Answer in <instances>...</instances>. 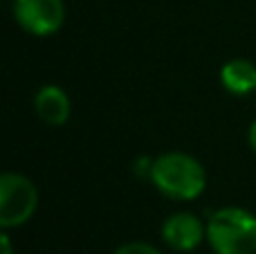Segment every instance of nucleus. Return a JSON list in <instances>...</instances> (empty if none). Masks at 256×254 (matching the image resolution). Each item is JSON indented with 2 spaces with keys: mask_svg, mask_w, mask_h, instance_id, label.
<instances>
[{
  "mask_svg": "<svg viewBox=\"0 0 256 254\" xmlns=\"http://www.w3.org/2000/svg\"><path fill=\"white\" fill-rule=\"evenodd\" d=\"M150 182L171 200H196L207 187V171L189 153L171 151L155 158L150 166Z\"/></svg>",
  "mask_w": 256,
  "mask_h": 254,
  "instance_id": "f257e3e1",
  "label": "nucleus"
},
{
  "mask_svg": "<svg viewBox=\"0 0 256 254\" xmlns=\"http://www.w3.org/2000/svg\"><path fill=\"white\" fill-rule=\"evenodd\" d=\"M207 243L216 254H256V216L243 207H222L207 220Z\"/></svg>",
  "mask_w": 256,
  "mask_h": 254,
  "instance_id": "f03ea898",
  "label": "nucleus"
},
{
  "mask_svg": "<svg viewBox=\"0 0 256 254\" xmlns=\"http://www.w3.org/2000/svg\"><path fill=\"white\" fill-rule=\"evenodd\" d=\"M38 207V189L27 176L7 174L0 176V225L2 230L20 228L34 216Z\"/></svg>",
  "mask_w": 256,
  "mask_h": 254,
  "instance_id": "7ed1b4c3",
  "label": "nucleus"
},
{
  "mask_svg": "<svg viewBox=\"0 0 256 254\" xmlns=\"http://www.w3.org/2000/svg\"><path fill=\"white\" fill-rule=\"evenodd\" d=\"M12 9L16 22L32 36L56 34L66 22L63 0H14Z\"/></svg>",
  "mask_w": 256,
  "mask_h": 254,
  "instance_id": "20e7f679",
  "label": "nucleus"
},
{
  "mask_svg": "<svg viewBox=\"0 0 256 254\" xmlns=\"http://www.w3.org/2000/svg\"><path fill=\"white\" fill-rule=\"evenodd\" d=\"M162 241L176 252H191L207 238V225L191 212H176L162 223Z\"/></svg>",
  "mask_w": 256,
  "mask_h": 254,
  "instance_id": "39448f33",
  "label": "nucleus"
},
{
  "mask_svg": "<svg viewBox=\"0 0 256 254\" xmlns=\"http://www.w3.org/2000/svg\"><path fill=\"white\" fill-rule=\"evenodd\" d=\"M34 110L45 124L61 126L70 120L72 104L63 88H58V86H43L34 97Z\"/></svg>",
  "mask_w": 256,
  "mask_h": 254,
  "instance_id": "423d86ee",
  "label": "nucleus"
},
{
  "mask_svg": "<svg viewBox=\"0 0 256 254\" xmlns=\"http://www.w3.org/2000/svg\"><path fill=\"white\" fill-rule=\"evenodd\" d=\"M220 84L230 94H256V66L248 58H232L220 70Z\"/></svg>",
  "mask_w": 256,
  "mask_h": 254,
  "instance_id": "0eeeda50",
  "label": "nucleus"
},
{
  "mask_svg": "<svg viewBox=\"0 0 256 254\" xmlns=\"http://www.w3.org/2000/svg\"><path fill=\"white\" fill-rule=\"evenodd\" d=\"M112 254H162L155 246L150 243H142V241H130V243H124L120 246Z\"/></svg>",
  "mask_w": 256,
  "mask_h": 254,
  "instance_id": "6e6552de",
  "label": "nucleus"
},
{
  "mask_svg": "<svg viewBox=\"0 0 256 254\" xmlns=\"http://www.w3.org/2000/svg\"><path fill=\"white\" fill-rule=\"evenodd\" d=\"M0 254H14L12 238H9V234H7V232L0 234Z\"/></svg>",
  "mask_w": 256,
  "mask_h": 254,
  "instance_id": "1a4fd4ad",
  "label": "nucleus"
},
{
  "mask_svg": "<svg viewBox=\"0 0 256 254\" xmlns=\"http://www.w3.org/2000/svg\"><path fill=\"white\" fill-rule=\"evenodd\" d=\"M248 142L250 146H252V151L256 153V120L250 124V130H248Z\"/></svg>",
  "mask_w": 256,
  "mask_h": 254,
  "instance_id": "9d476101",
  "label": "nucleus"
}]
</instances>
